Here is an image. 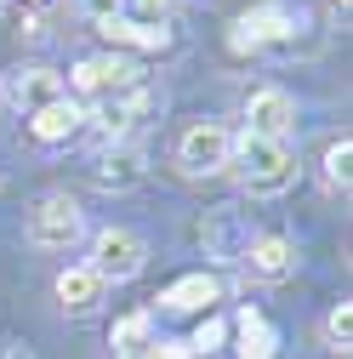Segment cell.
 I'll return each instance as SVG.
<instances>
[{
  "mask_svg": "<svg viewBox=\"0 0 353 359\" xmlns=\"http://www.w3.org/2000/svg\"><path fill=\"white\" fill-rule=\"evenodd\" d=\"M228 165H240V183H245L251 194H285L291 177H296L291 149L274 143V137H240L234 154H228Z\"/></svg>",
  "mask_w": 353,
  "mask_h": 359,
  "instance_id": "cell-1",
  "label": "cell"
},
{
  "mask_svg": "<svg viewBox=\"0 0 353 359\" xmlns=\"http://www.w3.org/2000/svg\"><path fill=\"white\" fill-rule=\"evenodd\" d=\"M85 268H92L103 285H109V280L125 285V280H137L143 268H148V245H143L137 229H103V234L92 240V262H85Z\"/></svg>",
  "mask_w": 353,
  "mask_h": 359,
  "instance_id": "cell-2",
  "label": "cell"
},
{
  "mask_svg": "<svg viewBox=\"0 0 353 359\" xmlns=\"http://www.w3.org/2000/svg\"><path fill=\"white\" fill-rule=\"evenodd\" d=\"M80 234H85V211L69 194H46L29 211V245H40V251H69Z\"/></svg>",
  "mask_w": 353,
  "mask_h": 359,
  "instance_id": "cell-3",
  "label": "cell"
},
{
  "mask_svg": "<svg viewBox=\"0 0 353 359\" xmlns=\"http://www.w3.org/2000/svg\"><path fill=\"white\" fill-rule=\"evenodd\" d=\"M228 154H234V137L216 120H200V126H188L183 137H176V165H183V177H216V171H228Z\"/></svg>",
  "mask_w": 353,
  "mask_h": 359,
  "instance_id": "cell-4",
  "label": "cell"
},
{
  "mask_svg": "<svg viewBox=\"0 0 353 359\" xmlns=\"http://www.w3.org/2000/svg\"><path fill=\"white\" fill-rule=\"evenodd\" d=\"M137 80H143V69L131 63L125 52L80 57L74 74H69V86H74V92H85V97H120V92H137Z\"/></svg>",
  "mask_w": 353,
  "mask_h": 359,
  "instance_id": "cell-5",
  "label": "cell"
},
{
  "mask_svg": "<svg viewBox=\"0 0 353 359\" xmlns=\"http://www.w3.org/2000/svg\"><path fill=\"white\" fill-rule=\"evenodd\" d=\"M291 126H296V97L285 92V86H262V92H251V103H245V137L285 143Z\"/></svg>",
  "mask_w": 353,
  "mask_h": 359,
  "instance_id": "cell-6",
  "label": "cell"
},
{
  "mask_svg": "<svg viewBox=\"0 0 353 359\" xmlns=\"http://www.w3.org/2000/svg\"><path fill=\"white\" fill-rule=\"evenodd\" d=\"M143 177H148V160H143V149H137V143H109V149L97 154V165H92V183H97V189H109V194L137 189Z\"/></svg>",
  "mask_w": 353,
  "mask_h": 359,
  "instance_id": "cell-7",
  "label": "cell"
},
{
  "mask_svg": "<svg viewBox=\"0 0 353 359\" xmlns=\"http://www.w3.org/2000/svg\"><path fill=\"white\" fill-rule=\"evenodd\" d=\"M143 109H148V97H143V92H120V97H97L85 120H92L109 143H125V137H131V126L143 120Z\"/></svg>",
  "mask_w": 353,
  "mask_h": 359,
  "instance_id": "cell-8",
  "label": "cell"
},
{
  "mask_svg": "<svg viewBox=\"0 0 353 359\" xmlns=\"http://www.w3.org/2000/svg\"><path fill=\"white\" fill-rule=\"evenodd\" d=\"M291 29H296V18L285 12V6H251L240 23H234V46H274V40H291Z\"/></svg>",
  "mask_w": 353,
  "mask_h": 359,
  "instance_id": "cell-9",
  "label": "cell"
},
{
  "mask_svg": "<svg viewBox=\"0 0 353 359\" xmlns=\"http://www.w3.org/2000/svg\"><path fill=\"white\" fill-rule=\"evenodd\" d=\"M6 97H12L23 114H34V109H46V103L69 97V86H63V74H57V69H18V74H12V86H6Z\"/></svg>",
  "mask_w": 353,
  "mask_h": 359,
  "instance_id": "cell-10",
  "label": "cell"
},
{
  "mask_svg": "<svg viewBox=\"0 0 353 359\" xmlns=\"http://www.w3.org/2000/svg\"><path fill=\"white\" fill-rule=\"evenodd\" d=\"M245 262H251V274L256 280H285L291 268H296V240L291 234H256L251 245H245Z\"/></svg>",
  "mask_w": 353,
  "mask_h": 359,
  "instance_id": "cell-11",
  "label": "cell"
},
{
  "mask_svg": "<svg viewBox=\"0 0 353 359\" xmlns=\"http://www.w3.org/2000/svg\"><path fill=\"white\" fill-rule=\"evenodd\" d=\"M223 297V280L216 274H183L176 285H165V297H160V308H171V313H211V302Z\"/></svg>",
  "mask_w": 353,
  "mask_h": 359,
  "instance_id": "cell-12",
  "label": "cell"
},
{
  "mask_svg": "<svg viewBox=\"0 0 353 359\" xmlns=\"http://www.w3.org/2000/svg\"><path fill=\"white\" fill-rule=\"evenodd\" d=\"M57 302H63V313L85 320V313H97V302H103V280L85 262L80 268H63V274H57Z\"/></svg>",
  "mask_w": 353,
  "mask_h": 359,
  "instance_id": "cell-13",
  "label": "cell"
},
{
  "mask_svg": "<svg viewBox=\"0 0 353 359\" xmlns=\"http://www.w3.org/2000/svg\"><path fill=\"white\" fill-rule=\"evenodd\" d=\"M80 126H85V109H80L74 97H57V103H46V109L29 114V131H34L40 143H69Z\"/></svg>",
  "mask_w": 353,
  "mask_h": 359,
  "instance_id": "cell-14",
  "label": "cell"
},
{
  "mask_svg": "<svg viewBox=\"0 0 353 359\" xmlns=\"http://www.w3.org/2000/svg\"><path fill=\"white\" fill-rule=\"evenodd\" d=\"M97 34L109 40V46H143V52H148V46H165V40H171L165 29H143V23H131L125 12H109V18H97Z\"/></svg>",
  "mask_w": 353,
  "mask_h": 359,
  "instance_id": "cell-15",
  "label": "cell"
},
{
  "mask_svg": "<svg viewBox=\"0 0 353 359\" xmlns=\"http://www.w3.org/2000/svg\"><path fill=\"white\" fill-rule=\"evenodd\" d=\"M234 331H240V359H274V353H279L274 325L262 320L256 308H245V313H240V325H234Z\"/></svg>",
  "mask_w": 353,
  "mask_h": 359,
  "instance_id": "cell-16",
  "label": "cell"
},
{
  "mask_svg": "<svg viewBox=\"0 0 353 359\" xmlns=\"http://www.w3.org/2000/svg\"><path fill=\"white\" fill-rule=\"evenodd\" d=\"M109 342H114V353H125V348H154V320H148V313H120Z\"/></svg>",
  "mask_w": 353,
  "mask_h": 359,
  "instance_id": "cell-17",
  "label": "cell"
},
{
  "mask_svg": "<svg viewBox=\"0 0 353 359\" xmlns=\"http://www.w3.org/2000/svg\"><path fill=\"white\" fill-rule=\"evenodd\" d=\"M347 165H353V143L342 137V143H331V149H325V177H331L336 189H347V183H353V171H347Z\"/></svg>",
  "mask_w": 353,
  "mask_h": 359,
  "instance_id": "cell-18",
  "label": "cell"
},
{
  "mask_svg": "<svg viewBox=\"0 0 353 359\" xmlns=\"http://www.w3.org/2000/svg\"><path fill=\"white\" fill-rule=\"evenodd\" d=\"M325 337H331V348H347V342H353V302H336V308H331Z\"/></svg>",
  "mask_w": 353,
  "mask_h": 359,
  "instance_id": "cell-19",
  "label": "cell"
},
{
  "mask_svg": "<svg viewBox=\"0 0 353 359\" xmlns=\"http://www.w3.org/2000/svg\"><path fill=\"white\" fill-rule=\"evenodd\" d=\"M131 23H143V29H165V18H171V0H131V12H125Z\"/></svg>",
  "mask_w": 353,
  "mask_h": 359,
  "instance_id": "cell-20",
  "label": "cell"
},
{
  "mask_svg": "<svg viewBox=\"0 0 353 359\" xmlns=\"http://www.w3.org/2000/svg\"><path fill=\"white\" fill-rule=\"evenodd\" d=\"M223 342H228V325L216 320V313H205V320H200V331H194V342H188V348H200V353H211V348H223Z\"/></svg>",
  "mask_w": 353,
  "mask_h": 359,
  "instance_id": "cell-21",
  "label": "cell"
},
{
  "mask_svg": "<svg viewBox=\"0 0 353 359\" xmlns=\"http://www.w3.org/2000/svg\"><path fill=\"white\" fill-rule=\"evenodd\" d=\"M80 6L92 12V18H109V12H120V0H80Z\"/></svg>",
  "mask_w": 353,
  "mask_h": 359,
  "instance_id": "cell-22",
  "label": "cell"
},
{
  "mask_svg": "<svg viewBox=\"0 0 353 359\" xmlns=\"http://www.w3.org/2000/svg\"><path fill=\"white\" fill-rule=\"evenodd\" d=\"M0 359H34V353H29L23 342H12V337H6V342H0Z\"/></svg>",
  "mask_w": 353,
  "mask_h": 359,
  "instance_id": "cell-23",
  "label": "cell"
},
{
  "mask_svg": "<svg viewBox=\"0 0 353 359\" xmlns=\"http://www.w3.org/2000/svg\"><path fill=\"white\" fill-rule=\"evenodd\" d=\"M114 359H160V348H125V353H114Z\"/></svg>",
  "mask_w": 353,
  "mask_h": 359,
  "instance_id": "cell-24",
  "label": "cell"
},
{
  "mask_svg": "<svg viewBox=\"0 0 353 359\" xmlns=\"http://www.w3.org/2000/svg\"><path fill=\"white\" fill-rule=\"evenodd\" d=\"M29 6H52V0H29Z\"/></svg>",
  "mask_w": 353,
  "mask_h": 359,
  "instance_id": "cell-25",
  "label": "cell"
},
{
  "mask_svg": "<svg viewBox=\"0 0 353 359\" xmlns=\"http://www.w3.org/2000/svg\"><path fill=\"white\" fill-rule=\"evenodd\" d=\"M6 6H12V0H0V18H6Z\"/></svg>",
  "mask_w": 353,
  "mask_h": 359,
  "instance_id": "cell-26",
  "label": "cell"
},
{
  "mask_svg": "<svg viewBox=\"0 0 353 359\" xmlns=\"http://www.w3.org/2000/svg\"><path fill=\"white\" fill-rule=\"evenodd\" d=\"M0 103H6V86H0Z\"/></svg>",
  "mask_w": 353,
  "mask_h": 359,
  "instance_id": "cell-27",
  "label": "cell"
}]
</instances>
